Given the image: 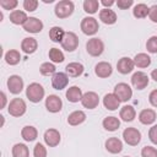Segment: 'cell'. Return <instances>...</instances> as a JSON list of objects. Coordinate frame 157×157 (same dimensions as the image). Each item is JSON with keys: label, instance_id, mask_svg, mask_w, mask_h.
Here are the masks:
<instances>
[{"label": "cell", "instance_id": "1", "mask_svg": "<svg viewBox=\"0 0 157 157\" xmlns=\"http://www.w3.org/2000/svg\"><path fill=\"white\" fill-rule=\"evenodd\" d=\"M26 96L27 98L33 102V103H38L43 99L44 97V88L42 85L37 83V82H32L27 86L26 88Z\"/></svg>", "mask_w": 157, "mask_h": 157}, {"label": "cell", "instance_id": "2", "mask_svg": "<svg viewBox=\"0 0 157 157\" xmlns=\"http://www.w3.org/2000/svg\"><path fill=\"white\" fill-rule=\"evenodd\" d=\"M74 9H75V6H74L72 1H70V0H61V1H59L55 5L54 12H55L56 17L66 18V17H69L74 12Z\"/></svg>", "mask_w": 157, "mask_h": 157}, {"label": "cell", "instance_id": "3", "mask_svg": "<svg viewBox=\"0 0 157 157\" xmlns=\"http://www.w3.org/2000/svg\"><path fill=\"white\" fill-rule=\"evenodd\" d=\"M113 93L117 96V98L120 102H128L131 98V96H132V90H131V87L128 83L120 82V83L115 85Z\"/></svg>", "mask_w": 157, "mask_h": 157}, {"label": "cell", "instance_id": "4", "mask_svg": "<svg viewBox=\"0 0 157 157\" xmlns=\"http://www.w3.org/2000/svg\"><path fill=\"white\" fill-rule=\"evenodd\" d=\"M26 103L22 98H13L9 104V114L12 117H21L26 113Z\"/></svg>", "mask_w": 157, "mask_h": 157}, {"label": "cell", "instance_id": "5", "mask_svg": "<svg viewBox=\"0 0 157 157\" xmlns=\"http://www.w3.org/2000/svg\"><path fill=\"white\" fill-rule=\"evenodd\" d=\"M86 50L92 56H99L104 50V44L99 38H91L86 43Z\"/></svg>", "mask_w": 157, "mask_h": 157}, {"label": "cell", "instance_id": "6", "mask_svg": "<svg viewBox=\"0 0 157 157\" xmlns=\"http://www.w3.org/2000/svg\"><path fill=\"white\" fill-rule=\"evenodd\" d=\"M61 47L66 52H74L78 47V38L74 32H65L61 40Z\"/></svg>", "mask_w": 157, "mask_h": 157}, {"label": "cell", "instance_id": "7", "mask_svg": "<svg viewBox=\"0 0 157 157\" xmlns=\"http://www.w3.org/2000/svg\"><path fill=\"white\" fill-rule=\"evenodd\" d=\"M99 26L94 17H85L81 21V31L87 36H93L97 33Z\"/></svg>", "mask_w": 157, "mask_h": 157}, {"label": "cell", "instance_id": "8", "mask_svg": "<svg viewBox=\"0 0 157 157\" xmlns=\"http://www.w3.org/2000/svg\"><path fill=\"white\" fill-rule=\"evenodd\" d=\"M124 141L130 146H136L141 141V132L135 128H126L123 131Z\"/></svg>", "mask_w": 157, "mask_h": 157}, {"label": "cell", "instance_id": "9", "mask_svg": "<svg viewBox=\"0 0 157 157\" xmlns=\"http://www.w3.org/2000/svg\"><path fill=\"white\" fill-rule=\"evenodd\" d=\"M81 103L87 109H94L99 104V97H98V94L96 92L88 91V92L83 93L82 99H81Z\"/></svg>", "mask_w": 157, "mask_h": 157}, {"label": "cell", "instance_id": "10", "mask_svg": "<svg viewBox=\"0 0 157 157\" xmlns=\"http://www.w3.org/2000/svg\"><path fill=\"white\" fill-rule=\"evenodd\" d=\"M7 88L11 93L18 94L23 90V80L18 75H12L7 78Z\"/></svg>", "mask_w": 157, "mask_h": 157}, {"label": "cell", "instance_id": "11", "mask_svg": "<svg viewBox=\"0 0 157 157\" xmlns=\"http://www.w3.org/2000/svg\"><path fill=\"white\" fill-rule=\"evenodd\" d=\"M69 83V76L65 72H55L52 76V86L55 90H63L67 86Z\"/></svg>", "mask_w": 157, "mask_h": 157}, {"label": "cell", "instance_id": "12", "mask_svg": "<svg viewBox=\"0 0 157 157\" xmlns=\"http://www.w3.org/2000/svg\"><path fill=\"white\" fill-rule=\"evenodd\" d=\"M131 83L135 88L144 90L148 85V76L142 71H137L131 76Z\"/></svg>", "mask_w": 157, "mask_h": 157}, {"label": "cell", "instance_id": "13", "mask_svg": "<svg viewBox=\"0 0 157 157\" xmlns=\"http://www.w3.org/2000/svg\"><path fill=\"white\" fill-rule=\"evenodd\" d=\"M63 107V102L61 99L55 96V94H50L45 98V108L50 112V113H58L61 110Z\"/></svg>", "mask_w": 157, "mask_h": 157}, {"label": "cell", "instance_id": "14", "mask_svg": "<svg viewBox=\"0 0 157 157\" xmlns=\"http://www.w3.org/2000/svg\"><path fill=\"white\" fill-rule=\"evenodd\" d=\"M23 29L29 33H39L43 29V22L36 17H28L26 23L23 25Z\"/></svg>", "mask_w": 157, "mask_h": 157}, {"label": "cell", "instance_id": "15", "mask_svg": "<svg viewBox=\"0 0 157 157\" xmlns=\"http://www.w3.org/2000/svg\"><path fill=\"white\" fill-rule=\"evenodd\" d=\"M44 142L49 147H55L60 142V132L56 129H48L44 132Z\"/></svg>", "mask_w": 157, "mask_h": 157}, {"label": "cell", "instance_id": "16", "mask_svg": "<svg viewBox=\"0 0 157 157\" xmlns=\"http://www.w3.org/2000/svg\"><path fill=\"white\" fill-rule=\"evenodd\" d=\"M134 66H135L134 60L130 59V58H126V56L119 59V61L117 63V69H118V71H119L120 74H123V75H126V74L131 72V71L134 70Z\"/></svg>", "mask_w": 157, "mask_h": 157}, {"label": "cell", "instance_id": "17", "mask_svg": "<svg viewBox=\"0 0 157 157\" xmlns=\"http://www.w3.org/2000/svg\"><path fill=\"white\" fill-rule=\"evenodd\" d=\"M112 71H113L112 65H110L109 63H107V61H101V63H98V64L96 65V67H94L96 75H97L98 77H102V78H105V77L110 76V75H112Z\"/></svg>", "mask_w": 157, "mask_h": 157}, {"label": "cell", "instance_id": "18", "mask_svg": "<svg viewBox=\"0 0 157 157\" xmlns=\"http://www.w3.org/2000/svg\"><path fill=\"white\" fill-rule=\"evenodd\" d=\"M105 150L110 153H119L123 150V142L118 137H109L105 141Z\"/></svg>", "mask_w": 157, "mask_h": 157}, {"label": "cell", "instance_id": "19", "mask_svg": "<svg viewBox=\"0 0 157 157\" xmlns=\"http://www.w3.org/2000/svg\"><path fill=\"white\" fill-rule=\"evenodd\" d=\"M99 20L105 25H113L117 22V13L110 9H103L99 11Z\"/></svg>", "mask_w": 157, "mask_h": 157}, {"label": "cell", "instance_id": "20", "mask_svg": "<svg viewBox=\"0 0 157 157\" xmlns=\"http://www.w3.org/2000/svg\"><path fill=\"white\" fill-rule=\"evenodd\" d=\"M38 48V42L36 40V38H32V37H27L22 40L21 43V49L26 53V54H32L37 50Z\"/></svg>", "mask_w": 157, "mask_h": 157}, {"label": "cell", "instance_id": "21", "mask_svg": "<svg viewBox=\"0 0 157 157\" xmlns=\"http://www.w3.org/2000/svg\"><path fill=\"white\" fill-rule=\"evenodd\" d=\"M103 104L108 110H115L119 108L120 101L117 98V96L114 93H107L103 98Z\"/></svg>", "mask_w": 157, "mask_h": 157}, {"label": "cell", "instance_id": "22", "mask_svg": "<svg viewBox=\"0 0 157 157\" xmlns=\"http://www.w3.org/2000/svg\"><path fill=\"white\" fill-rule=\"evenodd\" d=\"M139 120L145 125H150L156 120V112L153 109H144L139 114Z\"/></svg>", "mask_w": 157, "mask_h": 157}, {"label": "cell", "instance_id": "23", "mask_svg": "<svg viewBox=\"0 0 157 157\" xmlns=\"http://www.w3.org/2000/svg\"><path fill=\"white\" fill-rule=\"evenodd\" d=\"M65 70H66V74L69 76H71V77H78L83 72V65L80 64V63L74 61V63L67 64L66 67H65Z\"/></svg>", "mask_w": 157, "mask_h": 157}, {"label": "cell", "instance_id": "24", "mask_svg": "<svg viewBox=\"0 0 157 157\" xmlns=\"http://www.w3.org/2000/svg\"><path fill=\"white\" fill-rule=\"evenodd\" d=\"M85 120H86V114L82 110H75L71 114H69V117H67V123L72 126L80 125Z\"/></svg>", "mask_w": 157, "mask_h": 157}, {"label": "cell", "instance_id": "25", "mask_svg": "<svg viewBox=\"0 0 157 157\" xmlns=\"http://www.w3.org/2000/svg\"><path fill=\"white\" fill-rule=\"evenodd\" d=\"M82 96H83L82 91L77 86H72V87L67 88V91H66V98H67L69 102H72V103H76L78 101H81Z\"/></svg>", "mask_w": 157, "mask_h": 157}, {"label": "cell", "instance_id": "26", "mask_svg": "<svg viewBox=\"0 0 157 157\" xmlns=\"http://www.w3.org/2000/svg\"><path fill=\"white\" fill-rule=\"evenodd\" d=\"M37 135H38V131L34 126H31V125H27L22 129L21 131V136L25 141H34L37 139Z\"/></svg>", "mask_w": 157, "mask_h": 157}, {"label": "cell", "instance_id": "27", "mask_svg": "<svg viewBox=\"0 0 157 157\" xmlns=\"http://www.w3.org/2000/svg\"><path fill=\"white\" fill-rule=\"evenodd\" d=\"M27 20H28V17H27L26 12H23V11L15 10L10 13V21L13 25H25Z\"/></svg>", "mask_w": 157, "mask_h": 157}, {"label": "cell", "instance_id": "28", "mask_svg": "<svg viewBox=\"0 0 157 157\" xmlns=\"http://www.w3.org/2000/svg\"><path fill=\"white\" fill-rule=\"evenodd\" d=\"M120 118L124 120V121H132L135 119V115H136V112L134 109L132 105H124L121 109H120Z\"/></svg>", "mask_w": 157, "mask_h": 157}, {"label": "cell", "instance_id": "29", "mask_svg": "<svg viewBox=\"0 0 157 157\" xmlns=\"http://www.w3.org/2000/svg\"><path fill=\"white\" fill-rule=\"evenodd\" d=\"M132 60H134V64H135L137 67H147V66L151 64V58H150L147 54H145V53H139V54H136Z\"/></svg>", "mask_w": 157, "mask_h": 157}, {"label": "cell", "instance_id": "30", "mask_svg": "<svg viewBox=\"0 0 157 157\" xmlns=\"http://www.w3.org/2000/svg\"><path fill=\"white\" fill-rule=\"evenodd\" d=\"M120 126V121L115 117H107L103 120V128L108 131H115Z\"/></svg>", "mask_w": 157, "mask_h": 157}, {"label": "cell", "instance_id": "31", "mask_svg": "<svg viewBox=\"0 0 157 157\" xmlns=\"http://www.w3.org/2000/svg\"><path fill=\"white\" fill-rule=\"evenodd\" d=\"M12 157H29L28 147L25 144H16L12 147Z\"/></svg>", "mask_w": 157, "mask_h": 157}, {"label": "cell", "instance_id": "32", "mask_svg": "<svg viewBox=\"0 0 157 157\" xmlns=\"http://www.w3.org/2000/svg\"><path fill=\"white\" fill-rule=\"evenodd\" d=\"M64 34H65L64 29H63L61 27H58V26L52 27L50 31H49V38H50L53 42H55V43H59V42L61 43V40H63V38H64Z\"/></svg>", "mask_w": 157, "mask_h": 157}, {"label": "cell", "instance_id": "33", "mask_svg": "<svg viewBox=\"0 0 157 157\" xmlns=\"http://www.w3.org/2000/svg\"><path fill=\"white\" fill-rule=\"evenodd\" d=\"M20 60H21V55H20V52L18 50L11 49V50H9L5 54V61L9 65H16V64L20 63Z\"/></svg>", "mask_w": 157, "mask_h": 157}, {"label": "cell", "instance_id": "34", "mask_svg": "<svg viewBox=\"0 0 157 157\" xmlns=\"http://www.w3.org/2000/svg\"><path fill=\"white\" fill-rule=\"evenodd\" d=\"M148 12H150V7L145 4H137L132 10V15L136 18H144L148 15Z\"/></svg>", "mask_w": 157, "mask_h": 157}, {"label": "cell", "instance_id": "35", "mask_svg": "<svg viewBox=\"0 0 157 157\" xmlns=\"http://www.w3.org/2000/svg\"><path fill=\"white\" fill-rule=\"evenodd\" d=\"M99 7V2L97 0H85L83 1V10L87 13H96Z\"/></svg>", "mask_w": 157, "mask_h": 157}, {"label": "cell", "instance_id": "36", "mask_svg": "<svg viewBox=\"0 0 157 157\" xmlns=\"http://www.w3.org/2000/svg\"><path fill=\"white\" fill-rule=\"evenodd\" d=\"M49 59L53 61V63H63L64 61V54L60 49L58 48H52L49 50Z\"/></svg>", "mask_w": 157, "mask_h": 157}, {"label": "cell", "instance_id": "37", "mask_svg": "<svg viewBox=\"0 0 157 157\" xmlns=\"http://www.w3.org/2000/svg\"><path fill=\"white\" fill-rule=\"evenodd\" d=\"M39 71L42 75L44 76H49V75H54L55 74V66L52 63H43L39 67Z\"/></svg>", "mask_w": 157, "mask_h": 157}, {"label": "cell", "instance_id": "38", "mask_svg": "<svg viewBox=\"0 0 157 157\" xmlns=\"http://www.w3.org/2000/svg\"><path fill=\"white\" fill-rule=\"evenodd\" d=\"M146 49L147 52L152 53V54H156L157 53V36H152L147 43H146Z\"/></svg>", "mask_w": 157, "mask_h": 157}, {"label": "cell", "instance_id": "39", "mask_svg": "<svg viewBox=\"0 0 157 157\" xmlns=\"http://www.w3.org/2000/svg\"><path fill=\"white\" fill-rule=\"evenodd\" d=\"M33 156L34 157H47V148L43 146V144L38 142L36 144L33 148Z\"/></svg>", "mask_w": 157, "mask_h": 157}, {"label": "cell", "instance_id": "40", "mask_svg": "<svg viewBox=\"0 0 157 157\" xmlns=\"http://www.w3.org/2000/svg\"><path fill=\"white\" fill-rule=\"evenodd\" d=\"M141 156L142 157H157V150L152 146H145L141 150Z\"/></svg>", "mask_w": 157, "mask_h": 157}, {"label": "cell", "instance_id": "41", "mask_svg": "<svg viewBox=\"0 0 157 157\" xmlns=\"http://www.w3.org/2000/svg\"><path fill=\"white\" fill-rule=\"evenodd\" d=\"M17 1L16 0H1L0 1V6L4 7L5 10H13L17 6Z\"/></svg>", "mask_w": 157, "mask_h": 157}, {"label": "cell", "instance_id": "42", "mask_svg": "<svg viewBox=\"0 0 157 157\" xmlns=\"http://www.w3.org/2000/svg\"><path fill=\"white\" fill-rule=\"evenodd\" d=\"M38 6V1L37 0H25L23 1V7L26 11H34Z\"/></svg>", "mask_w": 157, "mask_h": 157}, {"label": "cell", "instance_id": "43", "mask_svg": "<svg viewBox=\"0 0 157 157\" xmlns=\"http://www.w3.org/2000/svg\"><path fill=\"white\" fill-rule=\"evenodd\" d=\"M148 139L151 140L152 144L157 145V124L153 125L152 128H150V131H148Z\"/></svg>", "mask_w": 157, "mask_h": 157}, {"label": "cell", "instance_id": "44", "mask_svg": "<svg viewBox=\"0 0 157 157\" xmlns=\"http://www.w3.org/2000/svg\"><path fill=\"white\" fill-rule=\"evenodd\" d=\"M117 5H118L119 9L125 10V9H129L132 5V0H118L117 1Z\"/></svg>", "mask_w": 157, "mask_h": 157}, {"label": "cell", "instance_id": "45", "mask_svg": "<svg viewBox=\"0 0 157 157\" xmlns=\"http://www.w3.org/2000/svg\"><path fill=\"white\" fill-rule=\"evenodd\" d=\"M148 16H150V20L152 22H157V5H153L150 7Z\"/></svg>", "mask_w": 157, "mask_h": 157}, {"label": "cell", "instance_id": "46", "mask_svg": "<svg viewBox=\"0 0 157 157\" xmlns=\"http://www.w3.org/2000/svg\"><path fill=\"white\" fill-rule=\"evenodd\" d=\"M148 101L153 107H157V90H153L150 96H148Z\"/></svg>", "mask_w": 157, "mask_h": 157}, {"label": "cell", "instance_id": "47", "mask_svg": "<svg viewBox=\"0 0 157 157\" xmlns=\"http://www.w3.org/2000/svg\"><path fill=\"white\" fill-rule=\"evenodd\" d=\"M0 96H1V108H4L5 104H6V94L4 92H1Z\"/></svg>", "mask_w": 157, "mask_h": 157}, {"label": "cell", "instance_id": "48", "mask_svg": "<svg viewBox=\"0 0 157 157\" xmlns=\"http://www.w3.org/2000/svg\"><path fill=\"white\" fill-rule=\"evenodd\" d=\"M151 77H152L155 81H157V69L152 70V72H151Z\"/></svg>", "mask_w": 157, "mask_h": 157}, {"label": "cell", "instance_id": "49", "mask_svg": "<svg viewBox=\"0 0 157 157\" xmlns=\"http://www.w3.org/2000/svg\"><path fill=\"white\" fill-rule=\"evenodd\" d=\"M102 4H103L104 6H112V5L114 4V1H112V0H110V1H107V0H103V1H102Z\"/></svg>", "mask_w": 157, "mask_h": 157}, {"label": "cell", "instance_id": "50", "mask_svg": "<svg viewBox=\"0 0 157 157\" xmlns=\"http://www.w3.org/2000/svg\"><path fill=\"white\" fill-rule=\"evenodd\" d=\"M124 157H129V156H124Z\"/></svg>", "mask_w": 157, "mask_h": 157}]
</instances>
